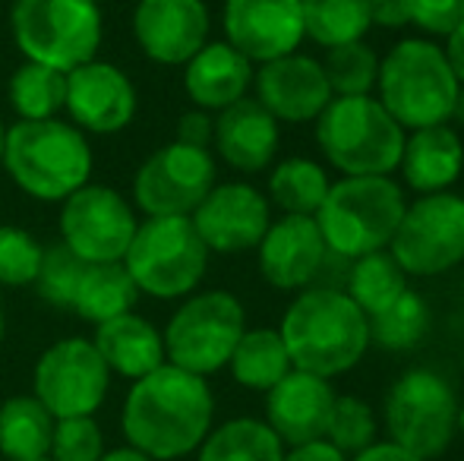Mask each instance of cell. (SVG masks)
Wrapping results in <instances>:
<instances>
[{"instance_id":"1","label":"cell","mask_w":464,"mask_h":461,"mask_svg":"<svg viewBox=\"0 0 464 461\" xmlns=\"http://www.w3.org/2000/svg\"><path fill=\"white\" fill-rule=\"evenodd\" d=\"M215 399L206 376L161 363L130 386L121 408V433L127 446L152 461L193 456L212 430Z\"/></svg>"},{"instance_id":"2","label":"cell","mask_w":464,"mask_h":461,"mask_svg":"<svg viewBox=\"0 0 464 461\" xmlns=\"http://www.w3.org/2000/svg\"><path fill=\"white\" fill-rule=\"evenodd\" d=\"M278 332L291 357V367L323 379L357 367L370 345L367 316L338 288L304 291L287 307Z\"/></svg>"},{"instance_id":"3","label":"cell","mask_w":464,"mask_h":461,"mask_svg":"<svg viewBox=\"0 0 464 461\" xmlns=\"http://www.w3.org/2000/svg\"><path fill=\"white\" fill-rule=\"evenodd\" d=\"M4 171L38 203H63L70 193L92 180V146L89 136L70 120H16L6 127Z\"/></svg>"},{"instance_id":"4","label":"cell","mask_w":464,"mask_h":461,"mask_svg":"<svg viewBox=\"0 0 464 461\" xmlns=\"http://www.w3.org/2000/svg\"><path fill=\"white\" fill-rule=\"evenodd\" d=\"M379 105L398 127H436L452 117L461 82L455 80L442 48L423 38H404L379 63Z\"/></svg>"},{"instance_id":"5","label":"cell","mask_w":464,"mask_h":461,"mask_svg":"<svg viewBox=\"0 0 464 461\" xmlns=\"http://www.w3.org/2000/svg\"><path fill=\"white\" fill-rule=\"evenodd\" d=\"M316 142L348 178H389L401 165L404 127L372 95H335L316 117Z\"/></svg>"},{"instance_id":"6","label":"cell","mask_w":464,"mask_h":461,"mask_svg":"<svg viewBox=\"0 0 464 461\" xmlns=\"http://www.w3.org/2000/svg\"><path fill=\"white\" fill-rule=\"evenodd\" d=\"M10 32L25 61L70 73L102 51L104 13L98 0H13Z\"/></svg>"},{"instance_id":"7","label":"cell","mask_w":464,"mask_h":461,"mask_svg":"<svg viewBox=\"0 0 464 461\" xmlns=\"http://www.w3.org/2000/svg\"><path fill=\"white\" fill-rule=\"evenodd\" d=\"M404 209V193L395 180L344 178L329 187L313 218L332 253L357 259L392 244Z\"/></svg>"},{"instance_id":"8","label":"cell","mask_w":464,"mask_h":461,"mask_svg":"<svg viewBox=\"0 0 464 461\" xmlns=\"http://www.w3.org/2000/svg\"><path fill=\"white\" fill-rule=\"evenodd\" d=\"M136 291L155 301H180L206 278L208 246L196 234L189 216L140 222L123 256Z\"/></svg>"},{"instance_id":"9","label":"cell","mask_w":464,"mask_h":461,"mask_svg":"<svg viewBox=\"0 0 464 461\" xmlns=\"http://www.w3.org/2000/svg\"><path fill=\"white\" fill-rule=\"evenodd\" d=\"M246 332L244 303L231 291H199L171 313L161 329L168 363L196 376H212L227 367L240 335Z\"/></svg>"},{"instance_id":"10","label":"cell","mask_w":464,"mask_h":461,"mask_svg":"<svg viewBox=\"0 0 464 461\" xmlns=\"http://www.w3.org/2000/svg\"><path fill=\"white\" fill-rule=\"evenodd\" d=\"M392 443L420 461L440 458L459 433V399L433 370H411L385 395Z\"/></svg>"},{"instance_id":"11","label":"cell","mask_w":464,"mask_h":461,"mask_svg":"<svg viewBox=\"0 0 464 461\" xmlns=\"http://www.w3.org/2000/svg\"><path fill=\"white\" fill-rule=\"evenodd\" d=\"M111 389V370L92 339L70 335L42 351L32 370V395L51 411V418H89L98 414Z\"/></svg>"},{"instance_id":"12","label":"cell","mask_w":464,"mask_h":461,"mask_svg":"<svg viewBox=\"0 0 464 461\" xmlns=\"http://www.w3.org/2000/svg\"><path fill=\"white\" fill-rule=\"evenodd\" d=\"M57 228L61 244L82 263H123L140 218L123 193L89 180L61 203Z\"/></svg>"},{"instance_id":"13","label":"cell","mask_w":464,"mask_h":461,"mask_svg":"<svg viewBox=\"0 0 464 461\" xmlns=\"http://www.w3.org/2000/svg\"><path fill=\"white\" fill-rule=\"evenodd\" d=\"M215 158L208 149L171 139L142 158L133 174V206L146 218L193 216L215 187Z\"/></svg>"},{"instance_id":"14","label":"cell","mask_w":464,"mask_h":461,"mask_svg":"<svg viewBox=\"0 0 464 461\" xmlns=\"http://www.w3.org/2000/svg\"><path fill=\"white\" fill-rule=\"evenodd\" d=\"M392 256L408 275H442L464 259V199L430 193L408 206L392 237Z\"/></svg>"},{"instance_id":"15","label":"cell","mask_w":464,"mask_h":461,"mask_svg":"<svg viewBox=\"0 0 464 461\" xmlns=\"http://www.w3.org/2000/svg\"><path fill=\"white\" fill-rule=\"evenodd\" d=\"M136 108H140L136 86L117 63L95 57L67 73L63 111H67L70 123L80 127L86 136L121 133L133 123Z\"/></svg>"},{"instance_id":"16","label":"cell","mask_w":464,"mask_h":461,"mask_svg":"<svg viewBox=\"0 0 464 461\" xmlns=\"http://www.w3.org/2000/svg\"><path fill=\"white\" fill-rule=\"evenodd\" d=\"M208 253H244L269 231V199L244 180L215 184L189 216Z\"/></svg>"},{"instance_id":"17","label":"cell","mask_w":464,"mask_h":461,"mask_svg":"<svg viewBox=\"0 0 464 461\" xmlns=\"http://www.w3.org/2000/svg\"><path fill=\"white\" fill-rule=\"evenodd\" d=\"M225 42L250 63L294 54L304 42L300 0H225Z\"/></svg>"},{"instance_id":"18","label":"cell","mask_w":464,"mask_h":461,"mask_svg":"<svg viewBox=\"0 0 464 461\" xmlns=\"http://www.w3.org/2000/svg\"><path fill=\"white\" fill-rule=\"evenodd\" d=\"M208 6L202 0H140L133 6V38L161 67H184L208 42Z\"/></svg>"},{"instance_id":"19","label":"cell","mask_w":464,"mask_h":461,"mask_svg":"<svg viewBox=\"0 0 464 461\" xmlns=\"http://www.w3.org/2000/svg\"><path fill=\"white\" fill-rule=\"evenodd\" d=\"M338 395L323 376L291 370L266 392V424L281 439V446H306L325 439L332 408Z\"/></svg>"},{"instance_id":"20","label":"cell","mask_w":464,"mask_h":461,"mask_svg":"<svg viewBox=\"0 0 464 461\" xmlns=\"http://www.w3.org/2000/svg\"><path fill=\"white\" fill-rule=\"evenodd\" d=\"M253 82H256L259 105L276 120L287 123L316 120L325 111V105L335 99L323 63L306 54H285L263 63Z\"/></svg>"},{"instance_id":"21","label":"cell","mask_w":464,"mask_h":461,"mask_svg":"<svg viewBox=\"0 0 464 461\" xmlns=\"http://www.w3.org/2000/svg\"><path fill=\"white\" fill-rule=\"evenodd\" d=\"M259 272L278 291H300L319 275L325 263L323 234L316 218L310 216H285L281 222L269 225V231L259 240Z\"/></svg>"},{"instance_id":"22","label":"cell","mask_w":464,"mask_h":461,"mask_svg":"<svg viewBox=\"0 0 464 461\" xmlns=\"http://www.w3.org/2000/svg\"><path fill=\"white\" fill-rule=\"evenodd\" d=\"M215 152L240 174H259L276 161L278 120L256 99H240L215 117Z\"/></svg>"},{"instance_id":"23","label":"cell","mask_w":464,"mask_h":461,"mask_svg":"<svg viewBox=\"0 0 464 461\" xmlns=\"http://www.w3.org/2000/svg\"><path fill=\"white\" fill-rule=\"evenodd\" d=\"M253 82V63L227 42H206L184 63V92L193 108L208 114L246 99Z\"/></svg>"},{"instance_id":"24","label":"cell","mask_w":464,"mask_h":461,"mask_svg":"<svg viewBox=\"0 0 464 461\" xmlns=\"http://www.w3.org/2000/svg\"><path fill=\"white\" fill-rule=\"evenodd\" d=\"M92 345L102 354L104 367L111 370V376H123L130 382L142 379L146 373L159 370L161 363H168L161 329L152 326L136 310L95 326Z\"/></svg>"},{"instance_id":"25","label":"cell","mask_w":464,"mask_h":461,"mask_svg":"<svg viewBox=\"0 0 464 461\" xmlns=\"http://www.w3.org/2000/svg\"><path fill=\"white\" fill-rule=\"evenodd\" d=\"M464 168V146L461 136L449 130L446 123L436 127L414 130L411 139H404L401 152V171L404 180L414 187L417 193H446L459 180Z\"/></svg>"},{"instance_id":"26","label":"cell","mask_w":464,"mask_h":461,"mask_svg":"<svg viewBox=\"0 0 464 461\" xmlns=\"http://www.w3.org/2000/svg\"><path fill=\"white\" fill-rule=\"evenodd\" d=\"M54 418L35 395H13L0 405V458L35 461L51 456Z\"/></svg>"},{"instance_id":"27","label":"cell","mask_w":464,"mask_h":461,"mask_svg":"<svg viewBox=\"0 0 464 461\" xmlns=\"http://www.w3.org/2000/svg\"><path fill=\"white\" fill-rule=\"evenodd\" d=\"M136 301H140V291H136L127 265L89 263L80 278V288H76L70 313L92 322V326H102V322L114 320V316L130 313L136 307Z\"/></svg>"},{"instance_id":"28","label":"cell","mask_w":464,"mask_h":461,"mask_svg":"<svg viewBox=\"0 0 464 461\" xmlns=\"http://www.w3.org/2000/svg\"><path fill=\"white\" fill-rule=\"evenodd\" d=\"M285 446L266 420L234 418L206 433L196 461H281Z\"/></svg>"},{"instance_id":"29","label":"cell","mask_w":464,"mask_h":461,"mask_svg":"<svg viewBox=\"0 0 464 461\" xmlns=\"http://www.w3.org/2000/svg\"><path fill=\"white\" fill-rule=\"evenodd\" d=\"M227 367H231L234 382H240L250 392H269L281 376L294 370L278 329H246Z\"/></svg>"},{"instance_id":"30","label":"cell","mask_w":464,"mask_h":461,"mask_svg":"<svg viewBox=\"0 0 464 461\" xmlns=\"http://www.w3.org/2000/svg\"><path fill=\"white\" fill-rule=\"evenodd\" d=\"M6 99L19 120H51L63 111L67 73L35 61H23L6 82Z\"/></svg>"},{"instance_id":"31","label":"cell","mask_w":464,"mask_h":461,"mask_svg":"<svg viewBox=\"0 0 464 461\" xmlns=\"http://www.w3.org/2000/svg\"><path fill=\"white\" fill-rule=\"evenodd\" d=\"M404 291H408V272L385 250L357 256L348 272V297L361 307V313L367 320L382 313Z\"/></svg>"},{"instance_id":"32","label":"cell","mask_w":464,"mask_h":461,"mask_svg":"<svg viewBox=\"0 0 464 461\" xmlns=\"http://www.w3.org/2000/svg\"><path fill=\"white\" fill-rule=\"evenodd\" d=\"M300 16H304V38L323 48L361 42L370 29L367 0H300Z\"/></svg>"},{"instance_id":"33","label":"cell","mask_w":464,"mask_h":461,"mask_svg":"<svg viewBox=\"0 0 464 461\" xmlns=\"http://www.w3.org/2000/svg\"><path fill=\"white\" fill-rule=\"evenodd\" d=\"M329 174L313 158H285L269 178V197L285 216H316L329 193Z\"/></svg>"},{"instance_id":"34","label":"cell","mask_w":464,"mask_h":461,"mask_svg":"<svg viewBox=\"0 0 464 461\" xmlns=\"http://www.w3.org/2000/svg\"><path fill=\"white\" fill-rule=\"evenodd\" d=\"M370 341H376L385 351H411L423 341L430 329V310L427 301L414 291H404L395 303L382 310V313L370 316Z\"/></svg>"},{"instance_id":"35","label":"cell","mask_w":464,"mask_h":461,"mask_svg":"<svg viewBox=\"0 0 464 461\" xmlns=\"http://www.w3.org/2000/svg\"><path fill=\"white\" fill-rule=\"evenodd\" d=\"M323 70H325V80H329L332 95L351 99V95L372 92L379 76V61L370 44L348 42V44H338V48H329Z\"/></svg>"},{"instance_id":"36","label":"cell","mask_w":464,"mask_h":461,"mask_svg":"<svg viewBox=\"0 0 464 461\" xmlns=\"http://www.w3.org/2000/svg\"><path fill=\"white\" fill-rule=\"evenodd\" d=\"M89 263H82L73 250H67L63 244H51L42 253V265H38L35 275V291L44 303L57 310L73 307L76 288H80V278L86 272Z\"/></svg>"},{"instance_id":"37","label":"cell","mask_w":464,"mask_h":461,"mask_svg":"<svg viewBox=\"0 0 464 461\" xmlns=\"http://www.w3.org/2000/svg\"><path fill=\"white\" fill-rule=\"evenodd\" d=\"M325 443L335 446L342 456H357L367 446L376 443V418H372L370 405L354 395H342L335 399L329 418V430H325Z\"/></svg>"},{"instance_id":"38","label":"cell","mask_w":464,"mask_h":461,"mask_svg":"<svg viewBox=\"0 0 464 461\" xmlns=\"http://www.w3.org/2000/svg\"><path fill=\"white\" fill-rule=\"evenodd\" d=\"M44 246L19 225H0V288L35 284Z\"/></svg>"},{"instance_id":"39","label":"cell","mask_w":464,"mask_h":461,"mask_svg":"<svg viewBox=\"0 0 464 461\" xmlns=\"http://www.w3.org/2000/svg\"><path fill=\"white\" fill-rule=\"evenodd\" d=\"M104 456V433L95 414L89 418H61L54 420L51 456L54 461H98Z\"/></svg>"},{"instance_id":"40","label":"cell","mask_w":464,"mask_h":461,"mask_svg":"<svg viewBox=\"0 0 464 461\" xmlns=\"http://www.w3.org/2000/svg\"><path fill=\"white\" fill-rule=\"evenodd\" d=\"M408 19L433 35H449L464 23V0H404Z\"/></svg>"},{"instance_id":"41","label":"cell","mask_w":464,"mask_h":461,"mask_svg":"<svg viewBox=\"0 0 464 461\" xmlns=\"http://www.w3.org/2000/svg\"><path fill=\"white\" fill-rule=\"evenodd\" d=\"M215 136V117L202 108H189V111L180 114L178 120V133L174 139L184 142V146H196V149H208Z\"/></svg>"},{"instance_id":"42","label":"cell","mask_w":464,"mask_h":461,"mask_svg":"<svg viewBox=\"0 0 464 461\" xmlns=\"http://www.w3.org/2000/svg\"><path fill=\"white\" fill-rule=\"evenodd\" d=\"M370 4V23L382 25V29H398V25H408V6L404 0H367Z\"/></svg>"},{"instance_id":"43","label":"cell","mask_w":464,"mask_h":461,"mask_svg":"<svg viewBox=\"0 0 464 461\" xmlns=\"http://www.w3.org/2000/svg\"><path fill=\"white\" fill-rule=\"evenodd\" d=\"M281 461H348V458H344L335 446H329L325 439H319V443L297 446V449H291Z\"/></svg>"},{"instance_id":"44","label":"cell","mask_w":464,"mask_h":461,"mask_svg":"<svg viewBox=\"0 0 464 461\" xmlns=\"http://www.w3.org/2000/svg\"><path fill=\"white\" fill-rule=\"evenodd\" d=\"M351 461H420V458L404 452L401 446H395V443H372L363 452H357Z\"/></svg>"},{"instance_id":"45","label":"cell","mask_w":464,"mask_h":461,"mask_svg":"<svg viewBox=\"0 0 464 461\" xmlns=\"http://www.w3.org/2000/svg\"><path fill=\"white\" fill-rule=\"evenodd\" d=\"M442 54H446L455 80L464 86V23H459L452 32H449V42H446V51H442Z\"/></svg>"},{"instance_id":"46","label":"cell","mask_w":464,"mask_h":461,"mask_svg":"<svg viewBox=\"0 0 464 461\" xmlns=\"http://www.w3.org/2000/svg\"><path fill=\"white\" fill-rule=\"evenodd\" d=\"M98 461H152V458L142 456V452L133 449V446H121V449H108Z\"/></svg>"},{"instance_id":"47","label":"cell","mask_w":464,"mask_h":461,"mask_svg":"<svg viewBox=\"0 0 464 461\" xmlns=\"http://www.w3.org/2000/svg\"><path fill=\"white\" fill-rule=\"evenodd\" d=\"M452 117H455V120H461V123H464V86L459 89V99H455Z\"/></svg>"},{"instance_id":"48","label":"cell","mask_w":464,"mask_h":461,"mask_svg":"<svg viewBox=\"0 0 464 461\" xmlns=\"http://www.w3.org/2000/svg\"><path fill=\"white\" fill-rule=\"evenodd\" d=\"M4 139H6V123H4V117H0V158H4Z\"/></svg>"},{"instance_id":"49","label":"cell","mask_w":464,"mask_h":461,"mask_svg":"<svg viewBox=\"0 0 464 461\" xmlns=\"http://www.w3.org/2000/svg\"><path fill=\"white\" fill-rule=\"evenodd\" d=\"M4 332H6V320H4V307H0V341H4Z\"/></svg>"},{"instance_id":"50","label":"cell","mask_w":464,"mask_h":461,"mask_svg":"<svg viewBox=\"0 0 464 461\" xmlns=\"http://www.w3.org/2000/svg\"><path fill=\"white\" fill-rule=\"evenodd\" d=\"M459 433H464V405H459Z\"/></svg>"},{"instance_id":"51","label":"cell","mask_w":464,"mask_h":461,"mask_svg":"<svg viewBox=\"0 0 464 461\" xmlns=\"http://www.w3.org/2000/svg\"><path fill=\"white\" fill-rule=\"evenodd\" d=\"M35 461H54V458H35Z\"/></svg>"}]
</instances>
